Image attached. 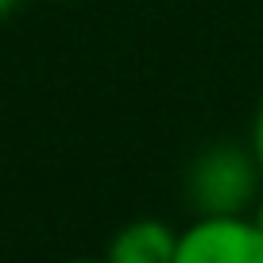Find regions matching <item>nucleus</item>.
I'll return each instance as SVG.
<instances>
[{"instance_id":"7","label":"nucleus","mask_w":263,"mask_h":263,"mask_svg":"<svg viewBox=\"0 0 263 263\" xmlns=\"http://www.w3.org/2000/svg\"><path fill=\"white\" fill-rule=\"evenodd\" d=\"M62 263H105V255L101 259H62Z\"/></svg>"},{"instance_id":"2","label":"nucleus","mask_w":263,"mask_h":263,"mask_svg":"<svg viewBox=\"0 0 263 263\" xmlns=\"http://www.w3.org/2000/svg\"><path fill=\"white\" fill-rule=\"evenodd\" d=\"M174 263H263V232L248 213H197L178 232Z\"/></svg>"},{"instance_id":"3","label":"nucleus","mask_w":263,"mask_h":263,"mask_svg":"<svg viewBox=\"0 0 263 263\" xmlns=\"http://www.w3.org/2000/svg\"><path fill=\"white\" fill-rule=\"evenodd\" d=\"M178 232L159 217H140L116 229L105 248V263H174Z\"/></svg>"},{"instance_id":"4","label":"nucleus","mask_w":263,"mask_h":263,"mask_svg":"<svg viewBox=\"0 0 263 263\" xmlns=\"http://www.w3.org/2000/svg\"><path fill=\"white\" fill-rule=\"evenodd\" d=\"M252 155H255V163H259V171H263V105L255 108V120H252Z\"/></svg>"},{"instance_id":"1","label":"nucleus","mask_w":263,"mask_h":263,"mask_svg":"<svg viewBox=\"0 0 263 263\" xmlns=\"http://www.w3.org/2000/svg\"><path fill=\"white\" fill-rule=\"evenodd\" d=\"M186 194L197 213H248L263 194V171L252 147L213 143L190 163Z\"/></svg>"},{"instance_id":"6","label":"nucleus","mask_w":263,"mask_h":263,"mask_svg":"<svg viewBox=\"0 0 263 263\" xmlns=\"http://www.w3.org/2000/svg\"><path fill=\"white\" fill-rule=\"evenodd\" d=\"M16 4H20V0H0V20L12 16V12H16Z\"/></svg>"},{"instance_id":"5","label":"nucleus","mask_w":263,"mask_h":263,"mask_svg":"<svg viewBox=\"0 0 263 263\" xmlns=\"http://www.w3.org/2000/svg\"><path fill=\"white\" fill-rule=\"evenodd\" d=\"M248 217H252V224H255V229H259V232H263V194H259V197H255V205H252V209H248Z\"/></svg>"}]
</instances>
